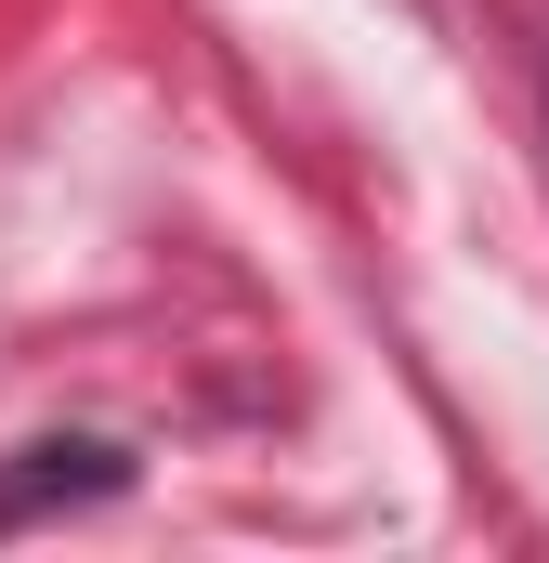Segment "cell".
Instances as JSON below:
<instances>
[{"label":"cell","mask_w":549,"mask_h":563,"mask_svg":"<svg viewBox=\"0 0 549 563\" xmlns=\"http://www.w3.org/2000/svg\"><path fill=\"white\" fill-rule=\"evenodd\" d=\"M53 498H119V445H26V459L0 472V525H26V511H53Z\"/></svg>","instance_id":"obj_1"}]
</instances>
